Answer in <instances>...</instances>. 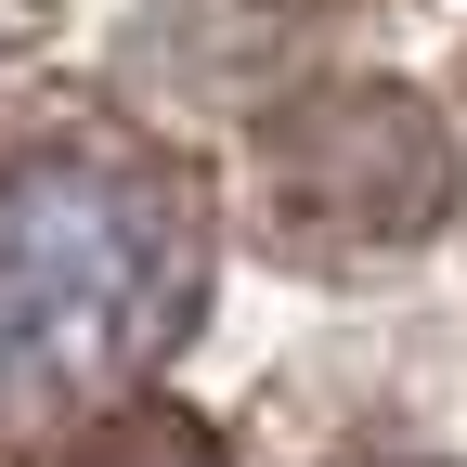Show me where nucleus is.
<instances>
[{"mask_svg": "<svg viewBox=\"0 0 467 467\" xmlns=\"http://www.w3.org/2000/svg\"><path fill=\"white\" fill-rule=\"evenodd\" d=\"M195 285L182 208L117 156H26L0 169V402L91 389L143 364Z\"/></svg>", "mask_w": 467, "mask_h": 467, "instance_id": "1", "label": "nucleus"}]
</instances>
